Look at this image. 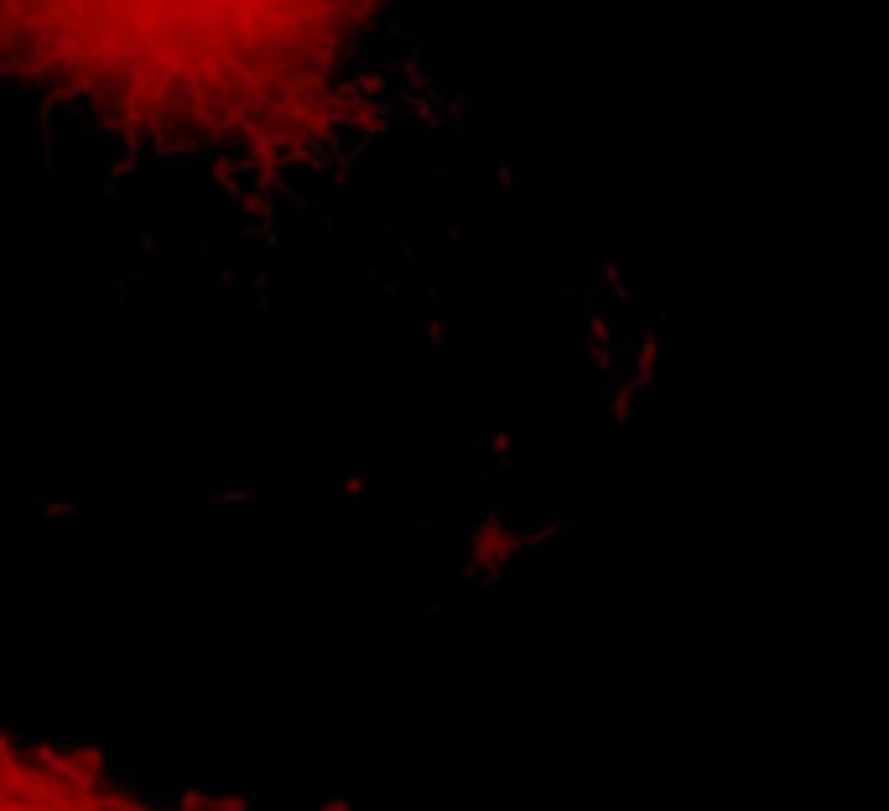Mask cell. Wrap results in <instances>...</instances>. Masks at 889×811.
Masks as SVG:
<instances>
[{"mask_svg":"<svg viewBox=\"0 0 889 811\" xmlns=\"http://www.w3.org/2000/svg\"><path fill=\"white\" fill-rule=\"evenodd\" d=\"M312 811H354V801H349L344 791H333V796H318V801H312Z\"/></svg>","mask_w":889,"mask_h":811,"instance_id":"1","label":"cell"}]
</instances>
